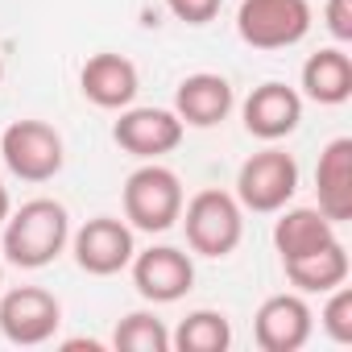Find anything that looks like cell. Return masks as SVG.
<instances>
[{
  "instance_id": "obj_1",
  "label": "cell",
  "mask_w": 352,
  "mask_h": 352,
  "mask_svg": "<svg viewBox=\"0 0 352 352\" xmlns=\"http://www.w3.org/2000/svg\"><path fill=\"white\" fill-rule=\"evenodd\" d=\"M71 245V212L58 199H30L0 224V257L17 270H46Z\"/></svg>"
},
{
  "instance_id": "obj_2",
  "label": "cell",
  "mask_w": 352,
  "mask_h": 352,
  "mask_svg": "<svg viewBox=\"0 0 352 352\" xmlns=\"http://www.w3.org/2000/svg\"><path fill=\"white\" fill-rule=\"evenodd\" d=\"M183 204H187L183 179L162 162H141L120 187V208L133 232H149V236L170 232L183 216Z\"/></svg>"
},
{
  "instance_id": "obj_3",
  "label": "cell",
  "mask_w": 352,
  "mask_h": 352,
  "mask_svg": "<svg viewBox=\"0 0 352 352\" xmlns=\"http://www.w3.org/2000/svg\"><path fill=\"white\" fill-rule=\"evenodd\" d=\"M183 232H187V249L199 253V257H232L236 245L245 241V208L236 204L232 191H220V187H208V191H195L187 204H183Z\"/></svg>"
},
{
  "instance_id": "obj_4",
  "label": "cell",
  "mask_w": 352,
  "mask_h": 352,
  "mask_svg": "<svg viewBox=\"0 0 352 352\" xmlns=\"http://www.w3.org/2000/svg\"><path fill=\"white\" fill-rule=\"evenodd\" d=\"M236 204L245 212H257V216H274L282 212L294 195H298V162L294 153L278 149V145H265L257 153H249L236 170Z\"/></svg>"
},
{
  "instance_id": "obj_5",
  "label": "cell",
  "mask_w": 352,
  "mask_h": 352,
  "mask_svg": "<svg viewBox=\"0 0 352 352\" xmlns=\"http://www.w3.org/2000/svg\"><path fill=\"white\" fill-rule=\"evenodd\" d=\"M315 25L311 0H241L236 34L253 50H290Z\"/></svg>"
},
{
  "instance_id": "obj_6",
  "label": "cell",
  "mask_w": 352,
  "mask_h": 352,
  "mask_svg": "<svg viewBox=\"0 0 352 352\" xmlns=\"http://www.w3.org/2000/svg\"><path fill=\"white\" fill-rule=\"evenodd\" d=\"M0 157L5 170L21 183H50L67 162L63 133L46 120H13L0 133Z\"/></svg>"
},
{
  "instance_id": "obj_7",
  "label": "cell",
  "mask_w": 352,
  "mask_h": 352,
  "mask_svg": "<svg viewBox=\"0 0 352 352\" xmlns=\"http://www.w3.org/2000/svg\"><path fill=\"white\" fill-rule=\"evenodd\" d=\"M63 327V302L46 286H13L0 294V336L17 348H38Z\"/></svg>"
},
{
  "instance_id": "obj_8",
  "label": "cell",
  "mask_w": 352,
  "mask_h": 352,
  "mask_svg": "<svg viewBox=\"0 0 352 352\" xmlns=\"http://www.w3.org/2000/svg\"><path fill=\"white\" fill-rule=\"evenodd\" d=\"M187 124L179 120L174 108H120L116 124H112V141L133 153L137 162H162L166 153H174L183 145Z\"/></svg>"
},
{
  "instance_id": "obj_9",
  "label": "cell",
  "mask_w": 352,
  "mask_h": 352,
  "mask_svg": "<svg viewBox=\"0 0 352 352\" xmlns=\"http://www.w3.org/2000/svg\"><path fill=\"white\" fill-rule=\"evenodd\" d=\"M129 270H133L137 294L145 302H153V307L179 302L195 286V261H191V253L187 249H174V245H149V249L133 253Z\"/></svg>"
},
{
  "instance_id": "obj_10",
  "label": "cell",
  "mask_w": 352,
  "mask_h": 352,
  "mask_svg": "<svg viewBox=\"0 0 352 352\" xmlns=\"http://www.w3.org/2000/svg\"><path fill=\"white\" fill-rule=\"evenodd\" d=\"M71 253H75V265L91 278H112L120 270H129L133 253H137V241H133V228L129 220H116V216H91L83 228L71 232Z\"/></svg>"
},
{
  "instance_id": "obj_11",
  "label": "cell",
  "mask_w": 352,
  "mask_h": 352,
  "mask_svg": "<svg viewBox=\"0 0 352 352\" xmlns=\"http://www.w3.org/2000/svg\"><path fill=\"white\" fill-rule=\"evenodd\" d=\"M315 331V311L298 290L270 294L253 315V340L261 352H298Z\"/></svg>"
},
{
  "instance_id": "obj_12",
  "label": "cell",
  "mask_w": 352,
  "mask_h": 352,
  "mask_svg": "<svg viewBox=\"0 0 352 352\" xmlns=\"http://www.w3.org/2000/svg\"><path fill=\"white\" fill-rule=\"evenodd\" d=\"M241 120H245V133L249 137H257L265 145H278V141H286L302 124V96H298V87L270 79V83L253 87L245 96Z\"/></svg>"
},
{
  "instance_id": "obj_13",
  "label": "cell",
  "mask_w": 352,
  "mask_h": 352,
  "mask_svg": "<svg viewBox=\"0 0 352 352\" xmlns=\"http://www.w3.org/2000/svg\"><path fill=\"white\" fill-rule=\"evenodd\" d=\"M79 91L87 104L104 108V112H120L137 100L141 91V75H137V63L124 58V54H112V50H100L83 63L79 71Z\"/></svg>"
},
{
  "instance_id": "obj_14",
  "label": "cell",
  "mask_w": 352,
  "mask_h": 352,
  "mask_svg": "<svg viewBox=\"0 0 352 352\" xmlns=\"http://www.w3.org/2000/svg\"><path fill=\"white\" fill-rule=\"evenodd\" d=\"M232 108H236V91L216 71H195L174 87V112L191 129H216L228 120Z\"/></svg>"
},
{
  "instance_id": "obj_15",
  "label": "cell",
  "mask_w": 352,
  "mask_h": 352,
  "mask_svg": "<svg viewBox=\"0 0 352 352\" xmlns=\"http://www.w3.org/2000/svg\"><path fill=\"white\" fill-rule=\"evenodd\" d=\"M315 208L331 224L352 220V137H336L323 145L315 162Z\"/></svg>"
},
{
  "instance_id": "obj_16",
  "label": "cell",
  "mask_w": 352,
  "mask_h": 352,
  "mask_svg": "<svg viewBox=\"0 0 352 352\" xmlns=\"http://www.w3.org/2000/svg\"><path fill=\"white\" fill-rule=\"evenodd\" d=\"M298 96L311 100V104H323V108H340L352 100V58L344 46H323L315 50L307 63H302V75H298Z\"/></svg>"
},
{
  "instance_id": "obj_17",
  "label": "cell",
  "mask_w": 352,
  "mask_h": 352,
  "mask_svg": "<svg viewBox=\"0 0 352 352\" xmlns=\"http://www.w3.org/2000/svg\"><path fill=\"white\" fill-rule=\"evenodd\" d=\"M274 216H278V220H274V249H278L282 261L331 245V241H336V228H340V224H331L319 208H290V204H286V208L274 212Z\"/></svg>"
},
{
  "instance_id": "obj_18",
  "label": "cell",
  "mask_w": 352,
  "mask_h": 352,
  "mask_svg": "<svg viewBox=\"0 0 352 352\" xmlns=\"http://www.w3.org/2000/svg\"><path fill=\"white\" fill-rule=\"evenodd\" d=\"M282 270H286V282L298 290V294H327V290H336V286H344L348 282V249H344V241L336 236L331 245H323V249H315V253H302V257H290V261H282Z\"/></svg>"
},
{
  "instance_id": "obj_19",
  "label": "cell",
  "mask_w": 352,
  "mask_h": 352,
  "mask_svg": "<svg viewBox=\"0 0 352 352\" xmlns=\"http://www.w3.org/2000/svg\"><path fill=\"white\" fill-rule=\"evenodd\" d=\"M170 348H179V352H228L232 348V323L224 311L199 307L170 331Z\"/></svg>"
},
{
  "instance_id": "obj_20",
  "label": "cell",
  "mask_w": 352,
  "mask_h": 352,
  "mask_svg": "<svg viewBox=\"0 0 352 352\" xmlns=\"http://www.w3.org/2000/svg\"><path fill=\"white\" fill-rule=\"evenodd\" d=\"M112 348L116 352H170V327L153 311H129L112 327Z\"/></svg>"
},
{
  "instance_id": "obj_21",
  "label": "cell",
  "mask_w": 352,
  "mask_h": 352,
  "mask_svg": "<svg viewBox=\"0 0 352 352\" xmlns=\"http://www.w3.org/2000/svg\"><path fill=\"white\" fill-rule=\"evenodd\" d=\"M319 327L327 331L331 344H352V290H348V282L327 290V302L319 311Z\"/></svg>"
},
{
  "instance_id": "obj_22",
  "label": "cell",
  "mask_w": 352,
  "mask_h": 352,
  "mask_svg": "<svg viewBox=\"0 0 352 352\" xmlns=\"http://www.w3.org/2000/svg\"><path fill=\"white\" fill-rule=\"evenodd\" d=\"M220 5L224 0H166L170 17L183 21V25H212L220 17Z\"/></svg>"
},
{
  "instance_id": "obj_23",
  "label": "cell",
  "mask_w": 352,
  "mask_h": 352,
  "mask_svg": "<svg viewBox=\"0 0 352 352\" xmlns=\"http://www.w3.org/2000/svg\"><path fill=\"white\" fill-rule=\"evenodd\" d=\"M323 25L336 38V46L352 42V0H327L323 5Z\"/></svg>"
},
{
  "instance_id": "obj_24",
  "label": "cell",
  "mask_w": 352,
  "mask_h": 352,
  "mask_svg": "<svg viewBox=\"0 0 352 352\" xmlns=\"http://www.w3.org/2000/svg\"><path fill=\"white\" fill-rule=\"evenodd\" d=\"M9 212H13V199H9V187H5V183H0V224H5V220H9Z\"/></svg>"
},
{
  "instance_id": "obj_25",
  "label": "cell",
  "mask_w": 352,
  "mask_h": 352,
  "mask_svg": "<svg viewBox=\"0 0 352 352\" xmlns=\"http://www.w3.org/2000/svg\"><path fill=\"white\" fill-rule=\"evenodd\" d=\"M0 286H5V257H0Z\"/></svg>"
},
{
  "instance_id": "obj_26",
  "label": "cell",
  "mask_w": 352,
  "mask_h": 352,
  "mask_svg": "<svg viewBox=\"0 0 352 352\" xmlns=\"http://www.w3.org/2000/svg\"><path fill=\"white\" fill-rule=\"evenodd\" d=\"M0 83H5V58H0Z\"/></svg>"
}]
</instances>
